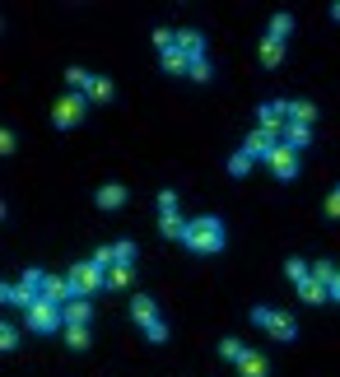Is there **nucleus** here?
Segmentation results:
<instances>
[{
	"mask_svg": "<svg viewBox=\"0 0 340 377\" xmlns=\"http://www.w3.org/2000/svg\"><path fill=\"white\" fill-rule=\"evenodd\" d=\"M224 224L215 219V214H205V219H192L187 224V238H182V243L192 247L196 256H215V252H224Z\"/></svg>",
	"mask_w": 340,
	"mask_h": 377,
	"instance_id": "f257e3e1",
	"label": "nucleus"
},
{
	"mask_svg": "<svg viewBox=\"0 0 340 377\" xmlns=\"http://www.w3.org/2000/svg\"><path fill=\"white\" fill-rule=\"evenodd\" d=\"M61 326H66V308H61V303L37 298L33 308H28V331H37V335H57Z\"/></svg>",
	"mask_w": 340,
	"mask_h": 377,
	"instance_id": "f03ea898",
	"label": "nucleus"
},
{
	"mask_svg": "<svg viewBox=\"0 0 340 377\" xmlns=\"http://www.w3.org/2000/svg\"><path fill=\"white\" fill-rule=\"evenodd\" d=\"M66 279H70V289H75V298H93L98 289H107V275H102L93 261H80V266H70V270H66Z\"/></svg>",
	"mask_w": 340,
	"mask_h": 377,
	"instance_id": "7ed1b4c3",
	"label": "nucleus"
},
{
	"mask_svg": "<svg viewBox=\"0 0 340 377\" xmlns=\"http://www.w3.org/2000/svg\"><path fill=\"white\" fill-rule=\"evenodd\" d=\"M252 322L257 326H266V331L275 335V340H294L298 335V326H294V317H284V312H275V308H266V303H257V308H252Z\"/></svg>",
	"mask_w": 340,
	"mask_h": 377,
	"instance_id": "20e7f679",
	"label": "nucleus"
},
{
	"mask_svg": "<svg viewBox=\"0 0 340 377\" xmlns=\"http://www.w3.org/2000/svg\"><path fill=\"white\" fill-rule=\"evenodd\" d=\"M84 112H89V93H75V89H70L66 98L52 108V122H57L61 131H70V126H80V122H84Z\"/></svg>",
	"mask_w": 340,
	"mask_h": 377,
	"instance_id": "39448f33",
	"label": "nucleus"
},
{
	"mask_svg": "<svg viewBox=\"0 0 340 377\" xmlns=\"http://www.w3.org/2000/svg\"><path fill=\"white\" fill-rule=\"evenodd\" d=\"M266 163H271V173H275L280 182H294V178H298V154L289 149V144H275L271 154H266Z\"/></svg>",
	"mask_w": 340,
	"mask_h": 377,
	"instance_id": "423d86ee",
	"label": "nucleus"
},
{
	"mask_svg": "<svg viewBox=\"0 0 340 377\" xmlns=\"http://www.w3.org/2000/svg\"><path fill=\"white\" fill-rule=\"evenodd\" d=\"M275 144H284V140H280V131H266V126H257V131H252L247 140H242V149H247L252 158H266V154L275 149Z\"/></svg>",
	"mask_w": 340,
	"mask_h": 377,
	"instance_id": "0eeeda50",
	"label": "nucleus"
},
{
	"mask_svg": "<svg viewBox=\"0 0 340 377\" xmlns=\"http://www.w3.org/2000/svg\"><path fill=\"white\" fill-rule=\"evenodd\" d=\"M261 126H266V131H284V126H289V103L284 98H271V103H261Z\"/></svg>",
	"mask_w": 340,
	"mask_h": 377,
	"instance_id": "6e6552de",
	"label": "nucleus"
},
{
	"mask_svg": "<svg viewBox=\"0 0 340 377\" xmlns=\"http://www.w3.org/2000/svg\"><path fill=\"white\" fill-rule=\"evenodd\" d=\"M42 298H47V303H61V308H66V303H75V289H70V279H66V275H47Z\"/></svg>",
	"mask_w": 340,
	"mask_h": 377,
	"instance_id": "1a4fd4ad",
	"label": "nucleus"
},
{
	"mask_svg": "<svg viewBox=\"0 0 340 377\" xmlns=\"http://www.w3.org/2000/svg\"><path fill=\"white\" fill-rule=\"evenodd\" d=\"M238 373L242 377H271V364H266V354H257V349H242Z\"/></svg>",
	"mask_w": 340,
	"mask_h": 377,
	"instance_id": "9d476101",
	"label": "nucleus"
},
{
	"mask_svg": "<svg viewBox=\"0 0 340 377\" xmlns=\"http://www.w3.org/2000/svg\"><path fill=\"white\" fill-rule=\"evenodd\" d=\"M280 140H284V144H289V149L298 154V149H307V144H312V126H298V122H289V126L280 131Z\"/></svg>",
	"mask_w": 340,
	"mask_h": 377,
	"instance_id": "9b49d317",
	"label": "nucleus"
},
{
	"mask_svg": "<svg viewBox=\"0 0 340 377\" xmlns=\"http://www.w3.org/2000/svg\"><path fill=\"white\" fill-rule=\"evenodd\" d=\"M177 47L196 61V56H205V33H201V28H182V33H177Z\"/></svg>",
	"mask_w": 340,
	"mask_h": 377,
	"instance_id": "f8f14e48",
	"label": "nucleus"
},
{
	"mask_svg": "<svg viewBox=\"0 0 340 377\" xmlns=\"http://www.w3.org/2000/svg\"><path fill=\"white\" fill-rule=\"evenodd\" d=\"M131 317H136V326H154V322H159V308H154V298L140 294V298L131 303Z\"/></svg>",
	"mask_w": 340,
	"mask_h": 377,
	"instance_id": "ddd939ff",
	"label": "nucleus"
},
{
	"mask_svg": "<svg viewBox=\"0 0 340 377\" xmlns=\"http://www.w3.org/2000/svg\"><path fill=\"white\" fill-rule=\"evenodd\" d=\"M298 298H303V303H327V298H331V289L322 284V279H312V275H307L303 284H298Z\"/></svg>",
	"mask_w": 340,
	"mask_h": 377,
	"instance_id": "4468645a",
	"label": "nucleus"
},
{
	"mask_svg": "<svg viewBox=\"0 0 340 377\" xmlns=\"http://www.w3.org/2000/svg\"><path fill=\"white\" fill-rule=\"evenodd\" d=\"M98 210H117V205H126V187H117V182H107V187L98 191Z\"/></svg>",
	"mask_w": 340,
	"mask_h": 377,
	"instance_id": "2eb2a0df",
	"label": "nucleus"
},
{
	"mask_svg": "<svg viewBox=\"0 0 340 377\" xmlns=\"http://www.w3.org/2000/svg\"><path fill=\"white\" fill-rule=\"evenodd\" d=\"M159 233L182 243V238H187V219H182V214H159Z\"/></svg>",
	"mask_w": 340,
	"mask_h": 377,
	"instance_id": "dca6fc26",
	"label": "nucleus"
},
{
	"mask_svg": "<svg viewBox=\"0 0 340 377\" xmlns=\"http://www.w3.org/2000/svg\"><path fill=\"white\" fill-rule=\"evenodd\" d=\"M163 70H168V75H187V70H192V56L182 52V47H172V52H163Z\"/></svg>",
	"mask_w": 340,
	"mask_h": 377,
	"instance_id": "f3484780",
	"label": "nucleus"
},
{
	"mask_svg": "<svg viewBox=\"0 0 340 377\" xmlns=\"http://www.w3.org/2000/svg\"><path fill=\"white\" fill-rule=\"evenodd\" d=\"M0 303H5V308H23V312H28L37 298H28V294H23L19 284H5V289H0Z\"/></svg>",
	"mask_w": 340,
	"mask_h": 377,
	"instance_id": "a211bd4d",
	"label": "nucleus"
},
{
	"mask_svg": "<svg viewBox=\"0 0 340 377\" xmlns=\"http://www.w3.org/2000/svg\"><path fill=\"white\" fill-rule=\"evenodd\" d=\"M280 61H284V42H280V37H271V33H266V42H261V66H280Z\"/></svg>",
	"mask_w": 340,
	"mask_h": 377,
	"instance_id": "6ab92c4d",
	"label": "nucleus"
},
{
	"mask_svg": "<svg viewBox=\"0 0 340 377\" xmlns=\"http://www.w3.org/2000/svg\"><path fill=\"white\" fill-rule=\"evenodd\" d=\"M89 298H75V303H66V326H89Z\"/></svg>",
	"mask_w": 340,
	"mask_h": 377,
	"instance_id": "aec40b11",
	"label": "nucleus"
},
{
	"mask_svg": "<svg viewBox=\"0 0 340 377\" xmlns=\"http://www.w3.org/2000/svg\"><path fill=\"white\" fill-rule=\"evenodd\" d=\"M289 122H298V126H312V122H317V108H312L307 98L289 103Z\"/></svg>",
	"mask_w": 340,
	"mask_h": 377,
	"instance_id": "412c9836",
	"label": "nucleus"
},
{
	"mask_svg": "<svg viewBox=\"0 0 340 377\" xmlns=\"http://www.w3.org/2000/svg\"><path fill=\"white\" fill-rule=\"evenodd\" d=\"M84 93H89L93 103H107V98H112V79H107V75H93V79H89V89H84Z\"/></svg>",
	"mask_w": 340,
	"mask_h": 377,
	"instance_id": "4be33fe9",
	"label": "nucleus"
},
{
	"mask_svg": "<svg viewBox=\"0 0 340 377\" xmlns=\"http://www.w3.org/2000/svg\"><path fill=\"white\" fill-rule=\"evenodd\" d=\"M136 256H140L136 243H126V238H122V243H112V261H117V266H136Z\"/></svg>",
	"mask_w": 340,
	"mask_h": 377,
	"instance_id": "5701e85b",
	"label": "nucleus"
},
{
	"mask_svg": "<svg viewBox=\"0 0 340 377\" xmlns=\"http://www.w3.org/2000/svg\"><path fill=\"white\" fill-rule=\"evenodd\" d=\"M252 163H257V158H252L247 149H238V154L228 158V178H247V173H252Z\"/></svg>",
	"mask_w": 340,
	"mask_h": 377,
	"instance_id": "b1692460",
	"label": "nucleus"
},
{
	"mask_svg": "<svg viewBox=\"0 0 340 377\" xmlns=\"http://www.w3.org/2000/svg\"><path fill=\"white\" fill-rule=\"evenodd\" d=\"M289 33H294V14H289V10H280V14L271 19V37H280V42H284Z\"/></svg>",
	"mask_w": 340,
	"mask_h": 377,
	"instance_id": "393cba45",
	"label": "nucleus"
},
{
	"mask_svg": "<svg viewBox=\"0 0 340 377\" xmlns=\"http://www.w3.org/2000/svg\"><path fill=\"white\" fill-rule=\"evenodd\" d=\"M284 275L294 279V284H303V279L312 275V266H307V261H298V256H289V261H284Z\"/></svg>",
	"mask_w": 340,
	"mask_h": 377,
	"instance_id": "a878e982",
	"label": "nucleus"
},
{
	"mask_svg": "<svg viewBox=\"0 0 340 377\" xmlns=\"http://www.w3.org/2000/svg\"><path fill=\"white\" fill-rule=\"evenodd\" d=\"M19 344H23V331L14 322H5L0 326V349H19Z\"/></svg>",
	"mask_w": 340,
	"mask_h": 377,
	"instance_id": "bb28decb",
	"label": "nucleus"
},
{
	"mask_svg": "<svg viewBox=\"0 0 340 377\" xmlns=\"http://www.w3.org/2000/svg\"><path fill=\"white\" fill-rule=\"evenodd\" d=\"M131 275H136V266H112V270H107V289H126Z\"/></svg>",
	"mask_w": 340,
	"mask_h": 377,
	"instance_id": "cd10ccee",
	"label": "nucleus"
},
{
	"mask_svg": "<svg viewBox=\"0 0 340 377\" xmlns=\"http://www.w3.org/2000/svg\"><path fill=\"white\" fill-rule=\"evenodd\" d=\"M89 79H93V75H89V70H80V66H70V70H66V84H70L75 93L89 89Z\"/></svg>",
	"mask_w": 340,
	"mask_h": 377,
	"instance_id": "c85d7f7f",
	"label": "nucleus"
},
{
	"mask_svg": "<svg viewBox=\"0 0 340 377\" xmlns=\"http://www.w3.org/2000/svg\"><path fill=\"white\" fill-rule=\"evenodd\" d=\"M66 344L70 349H89V326H66Z\"/></svg>",
	"mask_w": 340,
	"mask_h": 377,
	"instance_id": "c756f323",
	"label": "nucleus"
},
{
	"mask_svg": "<svg viewBox=\"0 0 340 377\" xmlns=\"http://www.w3.org/2000/svg\"><path fill=\"white\" fill-rule=\"evenodd\" d=\"M187 75H192L196 84H205V79H215V70H210V61H205V56H196V61H192V70H187Z\"/></svg>",
	"mask_w": 340,
	"mask_h": 377,
	"instance_id": "7c9ffc66",
	"label": "nucleus"
},
{
	"mask_svg": "<svg viewBox=\"0 0 340 377\" xmlns=\"http://www.w3.org/2000/svg\"><path fill=\"white\" fill-rule=\"evenodd\" d=\"M340 275V266H331V261H317V266H312V279H322V284L331 289V279Z\"/></svg>",
	"mask_w": 340,
	"mask_h": 377,
	"instance_id": "2f4dec72",
	"label": "nucleus"
},
{
	"mask_svg": "<svg viewBox=\"0 0 340 377\" xmlns=\"http://www.w3.org/2000/svg\"><path fill=\"white\" fill-rule=\"evenodd\" d=\"M154 47H159V52H172V47H177V33H172V28H154Z\"/></svg>",
	"mask_w": 340,
	"mask_h": 377,
	"instance_id": "473e14b6",
	"label": "nucleus"
},
{
	"mask_svg": "<svg viewBox=\"0 0 340 377\" xmlns=\"http://www.w3.org/2000/svg\"><path fill=\"white\" fill-rule=\"evenodd\" d=\"M89 261H93V266H98V270H102V275H107V270H112V266H117V261H112V247H98V252H93V256H89Z\"/></svg>",
	"mask_w": 340,
	"mask_h": 377,
	"instance_id": "72a5a7b5",
	"label": "nucleus"
},
{
	"mask_svg": "<svg viewBox=\"0 0 340 377\" xmlns=\"http://www.w3.org/2000/svg\"><path fill=\"white\" fill-rule=\"evenodd\" d=\"M219 354L238 364V359H242V340H233V335H228V340H219Z\"/></svg>",
	"mask_w": 340,
	"mask_h": 377,
	"instance_id": "f704fd0d",
	"label": "nucleus"
},
{
	"mask_svg": "<svg viewBox=\"0 0 340 377\" xmlns=\"http://www.w3.org/2000/svg\"><path fill=\"white\" fill-rule=\"evenodd\" d=\"M159 214H177V191H159Z\"/></svg>",
	"mask_w": 340,
	"mask_h": 377,
	"instance_id": "c9c22d12",
	"label": "nucleus"
},
{
	"mask_svg": "<svg viewBox=\"0 0 340 377\" xmlns=\"http://www.w3.org/2000/svg\"><path fill=\"white\" fill-rule=\"evenodd\" d=\"M145 335H149V344H163V340H168V326H163V317H159L154 326H145Z\"/></svg>",
	"mask_w": 340,
	"mask_h": 377,
	"instance_id": "e433bc0d",
	"label": "nucleus"
},
{
	"mask_svg": "<svg viewBox=\"0 0 340 377\" xmlns=\"http://www.w3.org/2000/svg\"><path fill=\"white\" fill-rule=\"evenodd\" d=\"M327 219H340V182L331 187V196H327Z\"/></svg>",
	"mask_w": 340,
	"mask_h": 377,
	"instance_id": "4c0bfd02",
	"label": "nucleus"
},
{
	"mask_svg": "<svg viewBox=\"0 0 340 377\" xmlns=\"http://www.w3.org/2000/svg\"><path fill=\"white\" fill-rule=\"evenodd\" d=\"M331 303H340V275L331 279Z\"/></svg>",
	"mask_w": 340,
	"mask_h": 377,
	"instance_id": "58836bf2",
	"label": "nucleus"
},
{
	"mask_svg": "<svg viewBox=\"0 0 340 377\" xmlns=\"http://www.w3.org/2000/svg\"><path fill=\"white\" fill-rule=\"evenodd\" d=\"M331 14H336V19H340V0H336V5H331Z\"/></svg>",
	"mask_w": 340,
	"mask_h": 377,
	"instance_id": "ea45409f",
	"label": "nucleus"
}]
</instances>
